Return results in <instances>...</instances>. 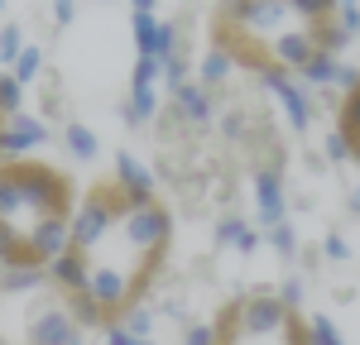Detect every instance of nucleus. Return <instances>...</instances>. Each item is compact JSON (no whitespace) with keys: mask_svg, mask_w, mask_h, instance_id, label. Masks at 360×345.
I'll list each match as a JSON object with an SVG mask.
<instances>
[{"mask_svg":"<svg viewBox=\"0 0 360 345\" xmlns=\"http://www.w3.org/2000/svg\"><path fill=\"white\" fill-rule=\"evenodd\" d=\"M168 250L173 206L130 158H120L115 177H101L82 192L49 278L82 331H120L139 316V302L159 283Z\"/></svg>","mask_w":360,"mask_h":345,"instance_id":"nucleus-1","label":"nucleus"},{"mask_svg":"<svg viewBox=\"0 0 360 345\" xmlns=\"http://www.w3.org/2000/svg\"><path fill=\"white\" fill-rule=\"evenodd\" d=\"M346 34L341 10L322 0H221L207 15L212 53L274 86L332 62Z\"/></svg>","mask_w":360,"mask_h":345,"instance_id":"nucleus-2","label":"nucleus"},{"mask_svg":"<svg viewBox=\"0 0 360 345\" xmlns=\"http://www.w3.org/2000/svg\"><path fill=\"white\" fill-rule=\"evenodd\" d=\"M77 182L44 158H0V269H53L77 216Z\"/></svg>","mask_w":360,"mask_h":345,"instance_id":"nucleus-3","label":"nucleus"},{"mask_svg":"<svg viewBox=\"0 0 360 345\" xmlns=\"http://www.w3.org/2000/svg\"><path fill=\"white\" fill-rule=\"evenodd\" d=\"M207 345H312V316L269 288L236 292L217 307Z\"/></svg>","mask_w":360,"mask_h":345,"instance_id":"nucleus-4","label":"nucleus"},{"mask_svg":"<svg viewBox=\"0 0 360 345\" xmlns=\"http://www.w3.org/2000/svg\"><path fill=\"white\" fill-rule=\"evenodd\" d=\"M336 144L351 163H360V72L346 82L341 101H336Z\"/></svg>","mask_w":360,"mask_h":345,"instance_id":"nucleus-5","label":"nucleus"},{"mask_svg":"<svg viewBox=\"0 0 360 345\" xmlns=\"http://www.w3.org/2000/svg\"><path fill=\"white\" fill-rule=\"evenodd\" d=\"M0 111L10 115H20V82H10V77H0Z\"/></svg>","mask_w":360,"mask_h":345,"instance_id":"nucleus-6","label":"nucleus"},{"mask_svg":"<svg viewBox=\"0 0 360 345\" xmlns=\"http://www.w3.org/2000/svg\"><path fill=\"white\" fill-rule=\"evenodd\" d=\"M312 345H341V336H336V326L327 316H312Z\"/></svg>","mask_w":360,"mask_h":345,"instance_id":"nucleus-7","label":"nucleus"},{"mask_svg":"<svg viewBox=\"0 0 360 345\" xmlns=\"http://www.w3.org/2000/svg\"><path fill=\"white\" fill-rule=\"evenodd\" d=\"M68 140H72V149H77V154H82V158H91V149H96V140H91V135H86L82 125H72V130H68Z\"/></svg>","mask_w":360,"mask_h":345,"instance_id":"nucleus-8","label":"nucleus"},{"mask_svg":"<svg viewBox=\"0 0 360 345\" xmlns=\"http://www.w3.org/2000/svg\"><path fill=\"white\" fill-rule=\"evenodd\" d=\"M15 53H20V29H5V34H0V58L10 62Z\"/></svg>","mask_w":360,"mask_h":345,"instance_id":"nucleus-9","label":"nucleus"},{"mask_svg":"<svg viewBox=\"0 0 360 345\" xmlns=\"http://www.w3.org/2000/svg\"><path fill=\"white\" fill-rule=\"evenodd\" d=\"M34 72H39V53L29 48V53L20 58V77H34Z\"/></svg>","mask_w":360,"mask_h":345,"instance_id":"nucleus-10","label":"nucleus"},{"mask_svg":"<svg viewBox=\"0 0 360 345\" xmlns=\"http://www.w3.org/2000/svg\"><path fill=\"white\" fill-rule=\"evenodd\" d=\"M5 130H10V115L0 111V158H5Z\"/></svg>","mask_w":360,"mask_h":345,"instance_id":"nucleus-11","label":"nucleus"}]
</instances>
